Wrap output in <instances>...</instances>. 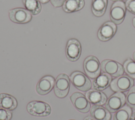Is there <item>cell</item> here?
Returning a JSON list of instances; mask_svg holds the SVG:
<instances>
[{
    "instance_id": "4316f807",
    "label": "cell",
    "mask_w": 135,
    "mask_h": 120,
    "mask_svg": "<svg viewBox=\"0 0 135 120\" xmlns=\"http://www.w3.org/2000/svg\"><path fill=\"white\" fill-rule=\"evenodd\" d=\"M84 120H95V119L93 118L91 116H87L84 119Z\"/></svg>"
},
{
    "instance_id": "277c9868",
    "label": "cell",
    "mask_w": 135,
    "mask_h": 120,
    "mask_svg": "<svg viewBox=\"0 0 135 120\" xmlns=\"http://www.w3.org/2000/svg\"><path fill=\"white\" fill-rule=\"evenodd\" d=\"M83 68L86 75L91 78H95L100 74L101 65L98 59L94 56L87 57L83 63Z\"/></svg>"
},
{
    "instance_id": "2e32d148",
    "label": "cell",
    "mask_w": 135,
    "mask_h": 120,
    "mask_svg": "<svg viewBox=\"0 0 135 120\" xmlns=\"http://www.w3.org/2000/svg\"><path fill=\"white\" fill-rule=\"evenodd\" d=\"M90 115L95 120H110L111 118L109 111L101 105H93L91 108Z\"/></svg>"
},
{
    "instance_id": "ac0fdd59",
    "label": "cell",
    "mask_w": 135,
    "mask_h": 120,
    "mask_svg": "<svg viewBox=\"0 0 135 120\" xmlns=\"http://www.w3.org/2000/svg\"><path fill=\"white\" fill-rule=\"evenodd\" d=\"M84 0H66L63 9L66 13H73L81 10L84 6Z\"/></svg>"
},
{
    "instance_id": "e0dca14e",
    "label": "cell",
    "mask_w": 135,
    "mask_h": 120,
    "mask_svg": "<svg viewBox=\"0 0 135 120\" xmlns=\"http://www.w3.org/2000/svg\"><path fill=\"white\" fill-rule=\"evenodd\" d=\"M17 106V101L13 96L6 93L0 94V107L8 111L15 109Z\"/></svg>"
},
{
    "instance_id": "5bb4252c",
    "label": "cell",
    "mask_w": 135,
    "mask_h": 120,
    "mask_svg": "<svg viewBox=\"0 0 135 120\" xmlns=\"http://www.w3.org/2000/svg\"><path fill=\"white\" fill-rule=\"evenodd\" d=\"M111 82V77L106 73H102L92 82V88L98 91H103L108 87Z\"/></svg>"
},
{
    "instance_id": "8fae6325",
    "label": "cell",
    "mask_w": 135,
    "mask_h": 120,
    "mask_svg": "<svg viewBox=\"0 0 135 120\" xmlns=\"http://www.w3.org/2000/svg\"><path fill=\"white\" fill-rule=\"evenodd\" d=\"M65 54L68 59L71 62L77 61L81 54V46L79 41L76 39H70L68 41Z\"/></svg>"
},
{
    "instance_id": "3957f363",
    "label": "cell",
    "mask_w": 135,
    "mask_h": 120,
    "mask_svg": "<svg viewBox=\"0 0 135 120\" xmlns=\"http://www.w3.org/2000/svg\"><path fill=\"white\" fill-rule=\"evenodd\" d=\"M70 81L77 89L86 92L91 87V82L89 78L83 73L79 71L73 72L70 75Z\"/></svg>"
},
{
    "instance_id": "6da1fadb",
    "label": "cell",
    "mask_w": 135,
    "mask_h": 120,
    "mask_svg": "<svg viewBox=\"0 0 135 120\" xmlns=\"http://www.w3.org/2000/svg\"><path fill=\"white\" fill-rule=\"evenodd\" d=\"M26 109L31 115L37 117L47 116L51 112L50 105L46 102L40 101L30 102L28 103Z\"/></svg>"
},
{
    "instance_id": "9a60e30c",
    "label": "cell",
    "mask_w": 135,
    "mask_h": 120,
    "mask_svg": "<svg viewBox=\"0 0 135 120\" xmlns=\"http://www.w3.org/2000/svg\"><path fill=\"white\" fill-rule=\"evenodd\" d=\"M86 97L90 103L97 105L104 104L107 100V96L103 93L95 89L89 90L86 93Z\"/></svg>"
},
{
    "instance_id": "8992f818",
    "label": "cell",
    "mask_w": 135,
    "mask_h": 120,
    "mask_svg": "<svg viewBox=\"0 0 135 120\" xmlns=\"http://www.w3.org/2000/svg\"><path fill=\"white\" fill-rule=\"evenodd\" d=\"M101 68L104 73L113 77H119L124 73L122 66L118 62L111 59L103 61L101 64Z\"/></svg>"
},
{
    "instance_id": "d6986e66",
    "label": "cell",
    "mask_w": 135,
    "mask_h": 120,
    "mask_svg": "<svg viewBox=\"0 0 135 120\" xmlns=\"http://www.w3.org/2000/svg\"><path fill=\"white\" fill-rule=\"evenodd\" d=\"M107 0H92L91 9L93 14L97 16H102L107 8Z\"/></svg>"
},
{
    "instance_id": "d6a6232c",
    "label": "cell",
    "mask_w": 135,
    "mask_h": 120,
    "mask_svg": "<svg viewBox=\"0 0 135 120\" xmlns=\"http://www.w3.org/2000/svg\"><path fill=\"white\" fill-rule=\"evenodd\" d=\"M69 120H74V119H69Z\"/></svg>"
},
{
    "instance_id": "4fadbf2b",
    "label": "cell",
    "mask_w": 135,
    "mask_h": 120,
    "mask_svg": "<svg viewBox=\"0 0 135 120\" xmlns=\"http://www.w3.org/2000/svg\"><path fill=\"white\" fill-rule=\"evenodd\" d=\"M117 26L111 22H107L100 27L98 31V36L100 40L105 42L110 40L115 34Z\"/></svg>"
},
{
    "instance_id": "f546056e",
    "label": "cell",
    "mask_w": 135,
    "mask_h": 120,
    "mask_svg": "<svg viewBox=\"0 0 135 120\" xmlns=\"http://www.w3.org/2000/svg\"><path fill=\"white\" fill-rule=\"evenodd\" d=\"M132 24H133V26L135 27V17L133 19V21H132Z\"/></svg>"
},
{
    "instance_id": "7402d4cb",
    "label": "cell",
    "mask_w": 135,
    "mask_h": 120,
    "mask_svg": "<svg viewBox=\"0 0 135 120\" xmlns=\"http://www.w3.org/2000/svg\"><path fill=\"white\" fill-rule=\"evenodd\" d=\"M126 73L131 78L135 79V62L130 58L127 59L123 64Z\"/></svg>"
},
{
    "instance_id": "ffe728a7",
    "label": "cell",
    "mask_w": 135,
    "mask_h": 120,
    "mask_svg": "<svg viewBox=\"0 0 135 120\" xmlns=\"http://www.w3.org/2000/svg\"><path fill=\"white\" fill-rule=\"evenodd\" d=\"M24 7L31 14L35 15L41 11V5L38 0H23Z\"/></svg>"
},
{
    "instance_id": "d4e9b609",
    "label": "cell",
    "mask_w": 135,
    "mask_h": 120,
    "mask_svg": "<svg viewBox=\"0 0 135 120\" xmlns=\"http://www.w3.org/2000/svg\"><path fill=\"white\" fill-rule=\"evenodd\" d=\"M126 7L130 12L135 14V0H127L126 2Z\"/></svg>"
},
{
    "instance_id": "30bf717a",
    "label": "cell",
    "mask_w": 135,
    "mask_h": 120,
    "mask_svg": "<svg viewBox=\"0 0 135 120\" xmlns=\"http://www.w3.org/2000/svg\"><path fill=\"white\" fill-rule=\"evenodd\" d=\"M125 102L124 94L121 92H117L113 94L107 100L105 108L111 113L115 112L123 107Z\"/></svg>"
},
{
    "instance_id": "52a82bcc",
    "label": "cell",
    "mask_w": 135,
    "mask_h": 120,
    "mask_svg": "<svg viewBox=\"0 0 135 120\" xmlns=\"http://www.w3.org/2000/svg\"><path fill=\"white\" fill-rule=\"evenodd\" d=\"M9 17L13 22L17 24H26L31 21V13L23 8H16L9 11Z\"/></svg>"
},
{
    "instance_id": "f1b7e54d",
    "label": "cell",
    "mask_w": 135,
    "mask_h": 120,
    "mask_svg": "<svg viewBox=\"0 0 135 120\" xmlns=\"http://www.w3.org/2000/svg\"><path fill=\"white\" fill-rule=\"evenodd\" d=\"M38 1L42 3H46L49 1V0H38Z\"/></svg>"
},
{
    "instance_id": "1f68e13d",
    "label": "cell",
    "mask_w": 135,
    "mask_h": 120,
    "mask_svg": "<svg viewBox=\"0 0 135 120\" xmlns=\"http://www.w3.org/2000/svg\"><path fill=\"white\" fill-rule=\"evenodd\" d=\"M112 1H117V2H119V1H123V0H111Z\"/></svg>"
},
{
    "instance_id": "4dcf8cb0",
    "label": "cell",
    "mask_w": 135,
    "mask_h": 120,
    "mask_svg": "<svg viewBox=\"0 0 135 120\" xmlns=\"http://www.w3.org/2000/svg\"><path fill=\"white\" fill-rule=\"evenodd\" d=\"M133 59H134V61H135V51H134V52L133 53Z\"/></svg>"
},
{
    "instance_id": "44dd1931",
    "label": "cell",
    "mask_w": 135,
    "mask_h": 120,
    "mask_svg": "<svg viewBox=\"0 0 135 120\" xmlns=\"http://www.w3.org/2000/svg\"><path fill=\"white\" fill-rule=\"evenodd\" d=\"M132 114V109L129 106L126 105L115 112L113 120H129Z\"/></svg>"
},
{
    "instance_id": "cb8c5ba5",
    "label": "cell",
    "mask_w": 135,
    "mask_h": 120,
    "mask_svg": "<svg viewBox=\"0 0 135 120\" xmlns=\"http://www.w3.org/2000/svg\"><path fill=\"white\" fill-rule=\"evenodd\" d=\"M12 114L10 111L0 107V120H10Z\"/></svg>"
},
{
    "instance_id": "484cf974",
    "label": "cell",
    "mask_w": 135,
    "mask_h": 120,
    "mask_svg": "<svg viewBox=\"0 0 135 120\" xmlns=\"http://www.w3.org/2000/svg\"><path fill=\"white\" fill-rule=\"evenodd\" d=\"M66 0H50L51 4L55 7H61Z\"/></svg>"
},
{
    "instance_id": "83f0119b",
    "label": "cell",
    "mask_w": 135,
    "mask_h": 120,
    "mask_svg": "<svg viewBox=\"0 0 135 120\" xmlns=\"http://www.w3.org/2000/svg\"><path fill=\"white\" fill-rule=\"evenodd\" d=\"M130 120H135V112L131 115Z\"/></svg>"
},
{
    "instance_id": "5b68a950",
    "label": "cell",
    "mask_w": 135,
    "mask_h": 120,
    "mask_svg": "<svg viewBox=\"0 0 135 120\" xmlns=\"http://www.w3.org/2000/svg\"><path fill=\"white\" fill-rule=\"evenodd\" d=\"M133 79L127 75H121L110 83L111 88L114 92H123L129 90L133 85Z\"/></svg>"
},
{
    "instance_id": "ba28073f",
    "label": "cell",
    "mask_w": 135,
    "mask_h": 120,
    "mask_svg": "<svg viewBox=\"0 0 135 120\" xmlns=\"http://www.w3.org/2000/svg\"><path fill=\"white\" fill-rule=\"evenodd\" d=\"M126 13L125 4L121 1L114 3L110 12V19L115 24H121L124 19Z\"/></svg>"
},
{
    "instance_id": "603a6c76",
    "label": "cell",
    "mask_w": 135,
    "mask_h": 120,
    "mask_svg": "<svg viewBox=\"0 0 135 120\" xmlns=\"http://www.w3.org/2000/svg\"><path fill=\"white\" fill-rule=\"evenodd\" d=\"M126 102L129 107L135 108V86L129 89L126 97Z\"/></svg>"
},
{
    "instance_id": "9c48e42d",
    "label": "cell",
    "mask_w": 135,
    "mask_h": 120,
    "mask_svg": "<svg viewBox=\"0 0 135 120\" xmlns=\"http://www.w3.org/2000/svg\"><path fill=\"white\" fill-rule=\"evenodd\" d=\"M70 99L74 107L79 112L86 113L90 109L91 105L86 97L81 93L75 92L70 96Z\"/></svg>"
},
{
    "instance_id": "7a4b0ae2",
    "label": "cell",
    "mask_w": 135,
    "mask_h": 120,
    "mask_svg": "<svg viewBox=\"0 0 135 120\" xmlns=\"http://www.w3.org/2000/svg\"><path fill=\"white\" fill-rule=\"evenodd\" d=\"M70 87V81L69 76L65 74L57 76L54 86V93L59 98H64L69 93Z\"/></svg>"
},
{
    "instance_id": "7c38bea8",
    "label": "cell",
    "mask_w": 135,
    "mask_h": 120,
    "mask_svg": "<svg viewBox=\"0 0 135 120\" xmlns=\"http://www.w3.org/2000/svg\"><path fill=\"white\" fill-rule=\"evenodd\" d=\"M55 84L53 77L47 75L43 77L36 86V92L41 95H45L49 93L53 89Z\"/></svg>"
}]
</instances>
